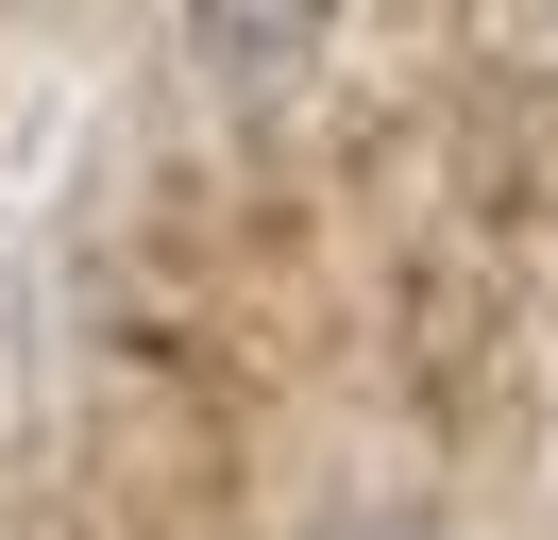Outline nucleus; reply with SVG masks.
<instances>
[{
	"label": "nucleus",
	"mask_w": 558,
	"mask_h": 540,
	"mask_svg": "<svg viewBox=\"0 0 558 540\" xmlns=\"http://www.w3.org/2000/svg\"><path fill=\"white\" fill-rule=\"evenodd\" d=\"M186 51H204L238 101H288V85L322 68V17H305V0H204V17H186Z\"/></svg>",
	"instance_id": "nucleus-1"
},
{
	"label": "nucleus",
	"mask_w": 558,
	"mask_h": 540,
	"mask_svg": "<svg viewBox=\"0 0 558 540\" xmlns=\"http://www.w3.org/2000/svg\"><path fill=\"white\" fill-rule=\"evenodd\" d=\"M322 540H457V524H440V506H339Z\"/></svg>",
	"instance_id": "nucleus-2"
}]
</instances>
